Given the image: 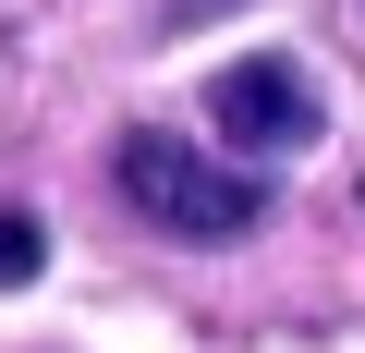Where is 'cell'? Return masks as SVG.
<instances>
[{
  "mask_svg": "<svg viewBox=\"0 0 365 353\" xmlns=\"http://www.w3.org/2000/svg\"><path fill=\"white\" fill-rule=\"evenodd\" d=\"M110 183H122V208L146 220V232H170V244H244V232H268V183L244 158H207L195 134H122V158H110Z\"/></svg>",
  "mask_w": 365,
  "mask_h": 353,
  "instance_id": "6da1fadb",
  "label": "cell"
},
{
  "mask_svg": "<svg viewBox=\"0 0 365 353\" xmlns=\"http://www.w3.org/2000/svg\"><path fill=\"white\" fill-rule=\"evenodd\" d=\"M207 122L232 134V146H256V158H292V146H317V86L280 61V49H244V61H220L207 73Z\"/></svg>",
  "mask_w": 365,
  "mask_h": 353,
  "instance_id": "7a4b0ae2",
  "label": "cell"
},
{
  "mask_svg": "<svg viewBox=\"0 0 365 353\" xmlns=\"http://www.w3.org/2000/svg\"><path fill=\"white\" fill-rule=\"evenodd\" d=\"M49 268V232L25 220V208H0V292H13V280H37Z\"/></svg>",
  "mask_w": 365,
  "mask_h": 353,
  "instance_id": "3957f363",
  "label": "cell"
}]
</instances>
